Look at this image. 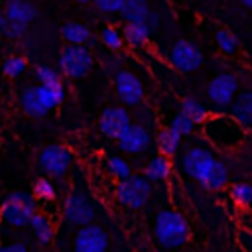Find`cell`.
Returning <instances> with one entry per match:
<instances>
[{
    "instance_id": "cell-1",
    "label": "cell",
    "mask_w": 252,
    "mask_h": 252,
    "mask_svg": "<svg viewBox=\"0 0 252 252\" xmlns=\"http://www.w3.org/2000/svg\"><path fill=\"white\" fill-rule=\"evenodd\" d=\"M183 171L209 191H219L228 183L226 165L205 148H189L181 159Z\"/></svg>"
},
{
    "instance_id": "cell-2",
    "label": "cell",
    "mask_w": 252,
    "mask_h": 252,
    "mask_svg": "<svg viewBox=\"0 0 252 252\" xmlns=\"http://www.w3.org/2000/svg\"><path fill=\"white\" fill-rule=\"evenodd\" d=\"M65 100V87L63 83H55L51 87L43 85H32L26 87L20 94V104L24 112L32 118H41L55 106H59Z\"/></svg>"
},
{
    "instance_id": "cell-3",
    "label": "cell",
    "mask_w": 252,
    "mask_h": 252,
    "mask_svg": "<svg viewBox=\"0 0 252 252\" xmlns=\"http://www.w3.org/2000/svg\"><path fill=\"white\" fill-rule=\"evenodd\" d=\"M203 124L205 138L220 150H232L244 142L246 130L232 116H207Z\"/></svg>"
},
{
    "instance_id": "cell-4",
    "label": "cell",
    "mask_w": 252,
    "mask_h": 252,
    "mask_svg": "<svg viewBox=\"0 0 252 252\" xmlns=\"http://www.w3.org/2000/svg\"><path fill=\"white\" fill-rule=\"evenodd\" d=\"M154 232L163 248H179L189 240V222L177 211H159L156 217Z\"/></svg>"
},
{
    "instance_id": "cell-5",
    "label": "cell",
    "mask_w": 252,
    "mask_h": 252,
    "mask_svg": "<svg viewBox=\"0 0 252 252\" xmlns=\"http://www.w3.org/2000/svg\"><path fill=\"white\" fill-rule=\"evenodd\" d=\"M152 197V181L146 175L130 173L116 185V199L126 209H142Z\"/></svg>"
},
{
    "instance_id": "cell-6",
    "label": "cell",
    "mask_w": 252,
    "mask_h": 252,
    "mask_svg": "<svg viewBox=\"0 0 252 252\" xmlns=\"http://www.w3.org/2000/svg\"><path fill=\"white\" fill-rule=\"evenodd\" d=\"M33 213H35L33 197L20 193V191L8 193L2 201V207H0L2 222L10 224V226H18V228L30 224V219L33 217Z\"/></svg>"
},
{
    "instance_id": "cell-7",
    "label": "cell",
    "mask_w": 252,
    "mask_h": 252,
    "mask_svg": "<svg viewBox=\"0 0 252 252\" xmlns=\"http://www.w3.org/2000/svg\"><path fill=\"white\" fill-rule=\"evenodd\" d=\"M94 65L93 53L85 45H71L67 43L59 53V69L69 79H83L91 73Z\"/></svg>"
},
{
    "instance_id": "cell-8",
    "label": "cell",
    "mask_w": 252,
    "mask_h": 252,
    "mask_svg": "<svg viewBox=\"0 0 252 252\" xmlns=\"http://www.w3.org/2000/svg\"><path fill=\"white\" fill-rule=\"evenodd\" d=\"M94 205L91 203V199L81 193V191H73L63 205V217L67 220V224L73 226H85L91 224L94 220Z\"/></svg>"
},
{
    "instance_id": "cell-9",
    "label": "cell",
    "mask_w": 252,
    "mask_h": 252,
    "mask_svg": "<svg viewBox=\"0 0 252 252\" xmlns=\"http://www.w3.org/2000/svg\"><path fill=\"white\" fill-rule=\"evenodd\" d=\"M71 152L61 146V144H51V146H45L41 152H39V158H37V165L41 167V171H45L47 175H53V177H63L69 167H71Z\"/></svg>"
},
{
    "instance_id": "cell-10",
    "label": "cell",
    "mask_w": 252,
    "mask_h": 252,
    "mask_svg": "<svg viewBox=\"0 0 252 252\" xmlns=\"http://www.w3.org/2000/svg\"><path fill=\"white\" fill-rule=\"evenodd\" d=\"M169 63L179 71V73H191L203 65V51L187 39H179L171 45L169 51Z\"/></svg>"
},
{
    "instance_id": "cell-11",
    "label": "cell",
    "mask_w": 252,
    "mask_h": 252,
    "mask_svg": "<svg viewBox=\"0 0 252 252\" xmlns=\"http://www.w3.org/2000/svg\"><path fill=\"white\" fill-rule=\"evenodd\" d=\"M238 91V81L232 73H219L217 77L211 79L209 87H207V98L215 104V106H230V102L234 100Z\"/></svg>"
},
{
    "instance_id": "cell-12",
    "label": "cell",
    "mask_w": 252,
    "mask_h": 252,
    "mask_svg": "<svg viewBox=\"0 0 252 252\" xmlns=\"http://www.w3.org/2000/svg\"><path fill=\"white\" fill-rule=\"evenodd\" d=\"M73 252H108V234L98 224H85L79 226L75 234Z\"/></svg>"
},
{
    "instance_id": "cell-13",
    "label": "cell",
    "mask_w": 252,
    "mask_h": 252,
    "mask_svg": "<svg viewBox=\"0 0 252 252\" xmlns=\"http://www.w3.org/2000/svg\"><path fill=\"white\" fill-rule=\"evenodd\" d=\"M114 89L118 98L128 106H138L144 98V85L132 71H118L114 77Z\"/></svg>"
},
{
    "instance_id": "cell-14",
    "label": "cell",
    "mask_w": 252,
    "mask_h": 252,
    "mask_svg": "<svg viewBox=\"0 0 252 252\" xmlns=\"http://www.w3.org/2000/svg\"><path fill=\"white\" fill-rule=\"evenodd\" d=\"M130 122H132V118H130L126 108H122V106H106L98 116V130L106 138L116 140L126 130V126Z\"/></svg>"
},
{
    "instance_id": "cell-15",
    "label": "cell",
    "mask_w": 252,
    "mask_h": 252,
    "mask_svg": "<svg viewBox=\"0 0 252 252\" xmlns=\"http://www.w3.org/2000/svg\"><path fill=\"white\" fill-rule=\"evenodd\" d=\"M116 142H118V148L124 154L136 156V154H142V152H146L150 148L152 138H150V132H148L146 126L136 124V122H130L126 126V130L116 138Z\"/></svg>"
},
{
    "instance_id": "cell-16",
    "label": "cell",
    "mask_w": 252,
    "mask_h": 252,
    "mask_svg": "<svg viewBox=\"0 0 252 252\" xmlns=\"http://www.w3.org/2000/svg\"><path fill=\"white\" fill-rule=\"evenodd\" d=\"M230 116L244 128L252 130V91H242L230 102Z\"/></svg>"
},
{
    "instance_id": "cell-17",
    "label": "cell",
    "mask_w": 252,
    "mask_h": 252,
    "mask_svg": "<svg viewBox=\"0 0 252 252\" xmlns=\"http://www.w3.org/2000/svg\"><path fill=\"white\" fill-rule=\"evenodd\" d=\"M4 14L16 22L30 24L37 18V8L30 0H6L4 4Z\"/></svg>"
},
{
    "instance_id": "cell-18",
    "label": "cell",
    "mask_w": 252,
    "mask_h": 252,
    "mask_svg": "<svg viewBox=\"0 0 252 252\" xmlns=\"http://www.w3.org/2000/svg\"><path fill=\"white\" fill-rule=\"evenodd\" d=\"M150 33L152 32L142 22H126V26L122 28V39L130 47H142L150 39Z\"/></svg>"
},
{
    "instance_id": "cell-19",
    "label": "cell",
    "mask_w": 252,
    "mask_h": 252,
    "mask_svg": "<svg viewBox=\"0 0 252 252\" xmlns=\"http://www.w3.org/2000/svg\"><path fill=\"white\" fill-rule=\"evenodd\" d=\"M61 37L71 45H87L91 39V30L81 22H67L61 26Z\"/></svg>"
},
{
    "instance_id": "cell-20",
    "label": "cell",
    "mask_w": 252,
    "mask_h": 252,
    "mask_svg": "<svg viewBox=\"0 0 252 252\" xmlns=\"http://www.w3.org/2000/svg\"><path fill=\"white\" fill-rule=\"evenodd\" d=\"M144 175L150 179V181H163L171 175V161L167 156H156L152 158L146 167H144Z\"/></svg>"
},
{
    "instance_id": "cell-21",
    "label": "cell",
    "mask_w": 252,
    "mask_h": 252,
    "mask_svg": "<svg viewBox=\"0 0 252 252\" xmlns=\"http://www.w3.org/2000/svg\"><path fill=\"white\" fill-rule=\"evenodd\" d=\"M156 142H158V150H159V154H161V156L171 158V156H175V154H177V150H179L181 136H179L175 130H171V128L167 126V128H163V130H159V132H158Z\"/></svg>"
},
{
    "instance_id": "cell-22",
    "label": "cell",
    "mask_w": 252,
    "mask_h": 252,
    "mask_svg": "<svg viewBox=\"0 0 252 252\" xmlns=\"http://www.w3.org/2000/svg\"><path fill=\"white\" fill-rule=\"evenodd\" d=\"M120 14L126 22H142L144 24L148 14H150L148 0H124Z\"/></svg>"
},
{
    "instance_id": "cell-23",
    "label": "cell",
    "mask_w": 252,
    "mask_h": 252,
    "mask_svg": "<svg viewBox=\"0 0 252 252\" xmlns=\"http://www.w3.org/2000/svg\"><path fill=\"white\" fill-rule=\"evenodd\" d=\"M30 226H32V230H33V234H35V238H37L39 244L51 242V238H53V226H51V222H49V219L45 215L33 213V217L30 219Z\"/></svg>"
},
{
    "instance_id": "cell-24",
    "label": "cell",
    "mask_w": 252,
    "mask_h": 252,
    "mask_svg": "<svg viewBox=\"0 0 252 252\" xmlns=\"http://www.w3.org/2000/svg\"><path fill=\"white\" fill-rule=\"evenodd\" d=\"M181 112L187 114L195 124H203L207 120V116H209V110L193 96H185L181 100Z\"/></svg>"
},
{
    "instance_id": "cell-25",
    "label": "cell",
    "mask_w": 252,
    "mask_h": 252,
    "mask_svg": "<svg viewBox=\"0 0 252 252\" xmlns=\"http://www.w3.org/2000/svg\"><path fill=\"white\" fill-rule=\"evenodd\" d=\"M28 30V24H22V22H16L12 18H8L6 14L0 16V35L2 37H8V39H20Z\"/></svg>"
},
{
    "instance_id": "cell-26",
    "label": "cell",
    "mask_w": 252,
    "mask_h": 252,
    "mask_svg": "<svg viewBox=\"0 0 252 252\" xmlns=\"http://www.w3.org/2000/svg\"><path fill=\"white\" fill-rule=\"evenodd\" d=\"M230 199H232L238 207L248 209L250 203H252V183H246V181L232 183V185H230Z\"/></svg>"
},
{
    "instance_id": "cell-27",
    "label": "cell",
    "mask_w": 252,
    "mask_h": 252,
    "mask_svg": "<svg viewBox=\"0 0 252 252\" xmlns=\"http://www.w3.org/2000/svg\"><path fill=\"white\" fill-rule=\"evenodd\" d=\"M215 41H217L219 49H220L222 53H226V55H232V53L238 49V37L234 35V32H230V30H226V28L217 30Z\"/></svg>"
},
{
    "instance_id": "cell-28",
    "label": "cell",
    "mask_w": 252,
    "mask_h": 252,
    "mask_svg": "<svg viewBox=\"0 0 252 252\" xmlns=\"http://www.w3.org/2000/svg\"><path fill=\"white\" fill-rule=\"evenodd\" d=\"M106 171L114 177V179H124L132 173V167L130 163L124 159V158H118V156H108L106 158Z\"/></svg>"
},
{
    "instance_id": "cell-29",
    "label": "cell",
    "mask_w": 252,
    "mask_h": 252,
    "mask_svg": "<svg viewBox=\"0 0 252 252\" xmlns=\"http://www.w3.org/2000/svg\"><path fill=\"white\" fill-rule=\"evenodd\" d=\"M26 67H28V61H26L24 57H20V55H10V57H6L4 63H2V73H4L6 77H10V79H16V77H20V75L26 71Z\"/></svg>"
},
{
    "instance_id": "cell-30",
    "label": "cell",
    "mask_w": 252,
    "mask_h": 252,
    "mask_svg": "<svg viewBox=\"0 0 252 252\" xmlns=\"http://www.w3.org/2000/svg\"><path fill=\"white\" fill-rule=\"evenodd\" d=\"M100 39H102V43H104L108 49H112V51H118V49L122 47V43H124L122 32H118L114 26H104L102 32H100Z\"/></svg>"
},
{
    "instance_id": "cell-31",
    "label": "cell",
    "mask_w": 252,
    "mask_h": 252,
    "mask_svg": "<svg viewBox=\"0 0 252 252\" xmlns=\"http://www.w3.org/2000/svg\"><path fill=\"white\" fill-rule=\"evenodd\" d=\"M195 126H197V124H195L187 114H183L181 110H179V112L171 118V122H169V128H171V130H175L181 138H183V136H187V134H191V132L195 130Z\"/></svg>"
},
{
    "instance_id": "cell-32",
    "label": "cell",
    "mask_w": 252,
    "mask_h": 252,
    "mask_svg": "<svg viewBox=\"0 0 252 252\" xmlns=\"http://www.w3.org/2000/svg\"><path fill=\"white\" fill-rule=\"evenodd\" d=\"M33 195H35V199H41V201L55 199V187H53L51 179H47V177L35 179L33 181Z\"/></svg>"
},
{
    "instance_id": "cell-33",
    "label": "cell",
    "mask_w": 252,
    "mask_h": 252,
    "mask_svg": "<svg viewBox=\"0 0 252 252\" xmlns=\"http://www.w3.org/2000/svg\"><path fill=\"white\" fill-rule=\"evenodd\" d=\"M33 75L39 81V85H43V87H51V85L59 83V75L49 65H35L33 67Z\"/></svg>"
},
{
    "instance_id": "cell-34",
    "label": "cell",
    "mask_w": 252,
    "mask_h": 252,
    "mask_svg": "<svg viewBox=\"0 0 252 252\" xmlns=\"http://www.w3.org/2000/svg\"><path fill=\"white\" fill-rule=\"evenodd\" d=\"M93 4L100 10V12H106V14H120L122 6H124V0H93Z\"/></svg>"
},
{
    "instance_id": "cell-35",
    "label": "cell",
    "mask_w": 252,
    "mask_h": 252,
    "mask_svg": "<svg viewBox=\"0 0 252 252\" xmlns=\"http://www.w3.org/2000/svg\"><path fill=\"white\" fill-rule=\"evenodd\" d=\"M146 26H148V30L150 32H156L158 28H159V16L154 12V10H150V14H148V18H146V22H144Z\"/></svg>"
},
{
    "instance_id": "cell-36",
    "label": "cell",
    "mask_w": 252,
    "mask_h": 252,
    "mask_svg": "<svg viewBox=\"0 0 252 252\" xmlns=\"http://www.w3.org/2000/svg\"><path fill=\"white\" fill-rule=\"evenodd\" d=\"M0 252H28V248L20 242H14V244H4L0 246Z\"/></svg>"
},
{
    "instance_id": "cell-37",
    "label": "cell",
    "mask_w": 252,
    "mask_h": 252,
    "mask_svg": "<svg viewBox=\"0 0 252 252\" xmlns=\"http://www.w3.org/2000/svg\"><path fill=\"white\" fill-rule=\"evenodd\" d=\"M240 2H242L246 8H250V10H252V0H240Z\"/></svg>"
},
{
    "instance_id": "cell-38",
    "label": "cell",
    "mask_w": 252,
    "mask_h": 252,
    "mask_svg": "<svg viewBox=\"0 0 252 252\" xmlns=\"http://www.w3.org/2000/svg\"><path fill=\"white\" fill-rule=\"evenodd\" d=\"M77 2H81V4H87V2H93V0H77Z\"/></svg>"
},
{
    "instance_id": "cell-39",
    "label": "cell",
    "mask_w": 252,
    "mask_h": 252,
    "mask_svg": "<svg viewBox=\"0 0 252 252\" xmlns=\"http://www.w3.org/2000/svg\"><path fill=\"white\" fill-rule=\"evenodd\" d=\"M248 211H250V217H252V203H250V207H248Z\"/></svg>"
},
{
    "instance_id": "cell-40",
    "label": "cell",
    "mask_w": 252,
    "mask_h": 252,
    "mask_svg": "<svg viewBox=\"0 0 252 252\" xmlns=\"http://www.w3.org/2000/svg\"><path fill=\"white\" fill-rule=\"evenodd\" d=\"M250 67H252V65H250Z\"/></svg>"
}]
</instances>
